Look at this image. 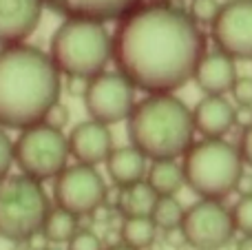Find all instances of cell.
<instances>
[{
    "mask_svg": "<svg viewBox=\"0 0 252 250\" xmlns=\"http://www.w3.org/2000/svg\"><path fill=\"white\" fill-rule=\"evenodd\" d=\"M44 250H62V248H44Z\"/></svg>",
    "mask_w": 252,
    "mask_h": 250,
    "instance_id": "cell-34",
    "label": "cell"
},
{
    "mask_svg": "<svg viewBox=\"0 0 252 250\" xmlns=\"http://www.w3.org/2000/svg\"><path fill=\"white\" fill-rule=\"evenodd\" d=\"M192 111L175 95H148L128 118L130 146L146 159H177L192 146Z\"/></svg>",
    "mask_w": 252,
    "mask_h": 250,
    "instance_id": "cell-3",
    "label": "cell"
},
{
    "mask_svg": "<svg viewBox=\"0 0 252 250\" xmlns=\"http://www.w3.org/2000/svg\"><path fill=\"white\" fill-rule=\"evenodd\" d=\"M51 60L71 80H89L104 73L113 58V38L102 22L64 20L51 38Z\"/></svg>",
    "mask_w": 252,
    "mask_h": 250,
    "instance_id": "cell-4",
    "label": "cell"
},
{
    "mask_svg": "<svg viewBox=\"0 0 252 250\" xmlns=\"http://www.w3.org/2000/svg\"><path fill=\"white\" fill-rule=\"evenodd\" d=\"M106 250H135V248L124 246V244H118V246H111V248H106Z\"/></svg>",
    "mask_w": 252,
    "mask_h": 250,
    "instance_id": "cell-32",
    "label": "cell"
},
{
    "mask_svg": "<svg viewBox=\"0 0 252 250\" xmlns=\"http://www.w3.org/2000/svg\"><path fill=\"white\" fill-rule=\"evenodd\" d=\"M69 149L78 164H87V166H97L102 162L106 164L109 155L113 153V135L106 124L87 120L73 126L69 135Z\"/></svg>",
    "mask_w": 252,
    "mask_h": 250,
    "instance_id": "cell-14",
    "label": "cell"
},
{
    "mask_svg": "<svg viewBox=\"0 0 252 250\" xmlns=\"http://www.w3.org/2000/svg\"><path fill=\"white\" fill-rule=\"evenodd\" d=\"M84 106L91 120L100 124H118L128 120L135 109V87L122 73H100L84 87Z\"/></svg>",
    "mask_w": 252,
    "mask_h": 250,
    "instance_id": "cell-9",
    "label": "cell"
},
{
    "mask_svg": "<svg viewBox=\"0 0 252 250\" xmlns=\"http://www.w3.org/2000/svg\"><path fill=\"white\" fill-rule=\"evenodd\" d=\"M51 211L49 197L40 182L27 175H7L0 180V237L7 242H29Z\"/></svg>",
    "mask_w": 252,
    "mask_h": 250,
    "instance_id": "cell-6",
    "label": "cell"
},
{
    "mask_svg": "<svg viewBox=\"0 0 252 250\" xmlns=\"http://www.w3.org/2000/svg\"><path fill=\"white\" fill-rule=\"evenodd\" d=\"M230 93L239 106H252V78L250 75L237 78V82H235V87H232Z\"/></svg>",
    "mask_w": 252,
    "mask_h": 250,
    "instance_id": "cell-26",
    "label": "cell"
},
{
    "mask_svg": "<svg viewBox=\"0 0 252 250\" xmlns=\"http://www.w3.org/2000/svg\"><path fill=\"white\" fill-rule=\"evenodd\" d=\"M66 250H104V246L93 230H78L75 237L66 244Z\"/></svg>",
    "mask_w": 252,
    "mask_h": 250,
    "instance_id": "cell-25",
    "label": "cell"
},
{
    "mask_svg": "<svg viewBox=\"0 0 252 250\" xmlns=\"http://www.w3.org/2000/svg\"><path fill=\"white\" fill-rule=\"evenodd\" d=\"M58 100L60 71L49 53L29 44L0 49V126H38Z\"/></svg>",
    "mask_w": 252,
    "mask_h": 250,
    "instance_id": "cell-2",
    "label": "cell"
},
{
    "mask_svg": "<svg viewBox=\"0 0 252 250\" xmlns=\"http://www.w3.org/2000/svg\"><path fill=\"white\" fill-rule=\"evenodd\" d=\"M155 202L157 193L146 182L122 188V193H120V211L124 213V217H151Z\"/></svg>",
    "mask_w": 252,
    "mask_h": 250,
    "instance_id": "cell-19",
    "label": "cell"
},
{
    "mask_svg": "<svg viewBox=\"0 0 252 250\" xmlns=\"http://www.w3.org/2000/svg\"><path fill=\"white\" fill-rule=\"evenodd\" d=\"M230 213L235 219V228L244 235H252V195H244Z\"/></svg>",
    "mask_w": 252,
    "mask_h": 250,
    "instance_id": "cell-23",
    "label": "cell"
},
{
    "mask_svg": "<svg viewBox=\"0 0 252 250\" xmlns=\"http://www.w3.org/2000/svg\"><path fill=\"white\" fill-rule=\"evenodd\" d=\"M237 250H252V235H244L237 244Z\"/></svg>",
    "mask_w": 252,
    "mask_h": 250,
    "instance_id": "cell-31",
    "label": "cell"
},
{
    "mask_svg": "<svg viewBox=\"0 0 252 250\" xmlns=\"http://www.w3.org/2000/svg\"><path fill=\"white\" fill-rule=\"evenodd\" d=\"M213 40L232 60H252V0H228L213 22Z\"/></svg>",
    "mask_w": 252,
    "mask_h": 250,
    "instance_id": "cell-11",
    "label": "cell"
},
{
    "mask_svg": "<svg viewBox=\"0 0 252 250\" xmlns=\"http://www.w3.org/2000/svg\"><path fill=\"white\" fill-rule=\"evenodd\" d=\"M66 120H69V113H66V109L60 104V102H58V104L47 113V118H44L42 124H47V126H53V128H58V131H62V126L66 124Z\"/></svg>",
    "mask_w": 252,
    "mask_h": 250,
    "instance_id": "cell-28",
    "label": "cell"
},
{
    "mask_svg": "<svg viewBox=\"0 0 252 250\" xmlns=\"http://www.w3.org/2000/svg\"><path fill=\"white\" fill-rule=\"evenodd\" d=\"M206 35L184 9L144 4L122 18L113 35L118 71L148 95H173L195 78Z\"/></svg>",
    "mask_w": 252,
    "mask_h": 250,
    "instance_id": "cell-1",
    "label": "cell"
},
{
    "mask_svg": "<svg viewBox=\"0 0 252 250\" xmlns=\"http://www.w3.org/2000/svg\"><path fill=\"white\" fill-rule=\"evenodd\" d=\"M219 2L217 0H192L190 2V18L197 25H210L217 20L219 16Z\"/></svg>",
    "mask_w": 252,
    "mask_h": 250,
    "instance_id": "cell-24",
    "label": "cell"
},
{
    "mask_svg": "<svg viewBox=\"0 0 252 250\" xmlns=\"http://www.w3.org/2000/svg\"><path fill=\"white\" fill-rule=\"evenodd\" d=\"M13 164V142L9 135L0 128V180H4Z\"/></svg>",
    "mask_w": 252,
    "mask_h": 250,
    "instance_id": "cell-27",
    "label": "cell"
},
{
    "mask_svg": "<svg viewBox=\"0 0 252 250\" xmlns=\"http://www.w3.org/2000/svg\"><path fill=\"white\" fill-rule=\"evenodd\" d=\"M78 217L62 208H51L42 226V235L51 244H69L78 233Z\"/></svg>",
    "mask_w": 252,
    "mask_h": 250,
    "instance_id": "cell-20",
    "label": "cell"
},
{
    "mask_svg": "<svg viewBox=\"0 0 252 250\" xmlns=\"http://www.w3.org/2000/svg\"><path fill=\"white\" fill-rule=\"evenodd\" d=\"M69 137L47 124H38L27 131L13 144V162L22 175L35 182L58 177L69 162Z\"/></svg>",
    "mask_w": 252,
    "mask_h": 250,
    "instance_id": "cell-7",
    "label": "cell"
},
{
    "mask_svg": "<svg viewBox=\"0 0 252 250\" xmlns=\"http://www.w3.org/2000/svg\"><path fill=\"white\" fill-rule=\"evenodd\" d=\"M170 0H151V4H168Z\"/></svg>",
    "mask_w": 252,
    "mask_h": 250,
    "instance_id": "cell-33",
    "label": "cell"
},
{
    "mask_svg": "<svg viewBox=\"0 0 252 250\" xmlns=\"http://www.w3.org/2000/svg\"><path fill=\"white\" fill-rule=\"evenodd\" d=\"M195 82L206 95H226L237 82L235 60L223 51L206 53L195 71Z\"/></svg>",
    "mask_w": 252,
    "mask_h": 250,
    "instance_id": "cell-16",
    "label": "cell"
},
{
    "mask_svg": "<svg viewBox=\"0 0 252 250\" xmlns=\"http://www.w3.org/2000/svg\"><path fill=\"white\" fill-rule=\"evenodd\" d=\"M184 206L179 204L177 197H157L155 208L151 213L153 224L157 226V230H166V233H175L182 228L184 221Z\"/></svg>",
    "mask_w": 252,
    "mask_h": 250,
    "instance_id": "cell-22",
    "label": "cell"
},
{
    "mask_svg": "<svg viewBox=\"0 0 252 250\" xmlns=\"http://www.w3.org/2000/svg\"><path fill=\"white\" fill-rule=\"evenodd\" d=\"M235 230L230 208L215 199H199L186 208L179 233L192 250H221L235 237Z\"/></svg>",
    "mask_w": 252,
    "mask_h": 250,
    "instance_id": "cell-8",
    "label": "cell"
},
{
    "mask_svg": "<svg viewBox=\"0 0 252 250\" xmlns=\"http://www.w3.org/2000/svg\"><path fill=\"white\" fill-rule=\"evenodd\" d=\"M106 171H109V177L120 188H128V186L144 182V175L148 173L146 157L135 146L113 149V153L106 159Z\"/></svg>",
    "mask_w": 252,
    "mask_h": 250,
    "instance_id": "cell-17",
    "label": "cell"
},
{
    "mask_svg": "<svg viewBox=\"0 0 252 250\" xmlns=\"http://www.w3.org/2000/svg\"><path fill=\"white\" fill-rule=\"evenodd\" d=\"M241 175V151L226 140H201L184 155L186 186L201 199L221 202L232 190H237Z\"/></svg>",
    "mask_w": 252,
    "mask_h": 250,
    "instance_id": "cell-5",
    "label": "cell"
},
{
    "mask_svg": "<svg viewBox=\"0 0 252 250\" xmlns=\"http://www.w3.org/2000/svg\"><path fill=\"white\" fill-rule=\"evenodd\" d=\"M235 124L241 126L244 131L252 126V106H239V109H235Z\"/></svg>",
    "mask_w": 252,
    "mask_h": 250,
    "instance_id": "cell-30",
    "label": "cell"
},
{
    "mask_svg": "<svg viewBox=\"0 0 252 250\" xmlns=\"http://www.w3.org/2000/svg\"><path fill=\"white\" fill-rule=\"evenodd\" d=\"M106 193H109L106 182L95 171V166H87V164L66 166L56 177V186H53L58 208L69 211L75 217L97 211L104 204Z\"/></svg>",
    "mask_w": 252,
    "mask_h": 250,
    "instance_id": "cell-10",
    "label": "cell"
},
{
    "mask_svg": "<svg viewBox=\"0 0 252 250\" xmlns=\"http://www.w3.org/2000/svg\"><path fill=\"white\" fill-rule=\"evenodd\" d=\"M239 151H241V157H244V162L252 166V126L246 128L244 135H241V146H239Z\"/></svg>",
    "mask_w": 252,
    "mask_h": 250,
    "instance_id": "cell-29",
    "label": "cell"
},
{
    "mask_svg": "<svg viewBox=\"0 0 252 250\" xmlns=\"http://www.w3.org/2000/svg\"><path fill=\"white\" fill-rule=\"evenodd\" d=\"M146 184L157 193V197H175L186 184L184 166H179L175 159H159L153 162L146 173Z\"/></svg>",
    "mask_w": 252,
    "mask_h": 250,
    "instance_id": "cell-18",
    "label": "cell"
},
{
    "mask_svg": "<svg viewBox=\"0 0 252 250\" xmlns=\"http://www.w3.org/2000/svg\"><path fill=\"white\" fill-rule=\"evenodd\" d=\"M192 122L206 140H223L235 126V106L223 95H206L192 109Z\"/></svg>",
    "mask_w": 252,
    "mask_h": 250,
    "instance_id": "cell-15",
    "label": "cell"
},
{
    "mask_svg": "<svg viewBox=\"0 0 252 250\" xmlns=\"http://www.w3.org/2000/svg\"><path fill=\"white\" fill-rule=\"evenodd\" d=\"M124 246H130L135 250L148 248L157 237V226L153 224L151 217H124V224L120 228Z\"/></svg>",
    "mask_w": 252,
    "mask_h": 250,
    "instance_id": "cell-21",
    "label": "cell"
},
{
    "mask_svg": "<svg viewBox=\"0 0 252 250\" xmlns=\"http://www.w3.org/2000/svg\"><path fill=\"white\" fill-rule=\"evenodd\" d=\"M56 13L64 16L66 20H122L130 11L139 7L142 0H42Z\"/></svg>",
    "mask_w": 252,
    "mask_h": 250,
    "instance_id": "cell-13",
    "label": "cell"
},
{
    "mask_svg": "<svg viewBox=\"0 0 252 250\" xmlns=\"http://www.w3.org/2000/svg\"><path fill=\"white\" fill-rule=\"evenodd\" d=\"M42 0H0V47L22 44L35 31Z\"/></svg>",
    "mask_w": 252,
    "mask_h": 250,
    "instance_id": "cell-12",
    "label": "cell"
}]
</instances>
